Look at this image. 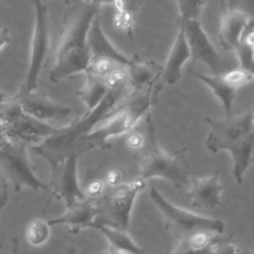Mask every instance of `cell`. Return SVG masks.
Wrapping results in <instances>:
<instances>
[{
	"label": "cell",
	"instance_id": "obj_1",
	"mask_svg": "<svg viewBox=\"0 0 254 254\" xmlns=\"http://www.w3.org/2000/svg\"><path fill=\"white\" fill-rule=\"evenodd\" d=\"M66 4L54 64L49 73L52 82L77 77L86 70L90 61L88 32L102 2L71 1Z\"/></svg>",
	"mask_w": 254,
	"mask_h": 254
},
{
	"label": "cell",
	"instance_id": "obj_2",
	"mask_svg": "<svg viewBox=\"0 0 254 254\" xmlns=\"http://www.w3.org/2000/svg\"><path fill=\"white\" fill-rule=\"evenodd\" d=\"M132 92L128 79L109 88L95 108L86 111L83 116L68 125L60 127L55 134L30 149L44 158L51 168L69 156H80L79 146L82 140Z\"/></svg>",
	"mask_w": 254,
	"mask_h": 254
},
{
	"label": "cell",
	"instance_id": "obj_3",
	"mask_svg": "<svg viewBox=\"0 0 254 254\" xmlns=\"http://www.w3.org/2000/svg\"><path fill=\"white\" fill-rule=\"evenodd\" d=\"M155 78L149 83L146 91H133L126 97L104 120L82 140L79 155L93 149L110 148V140L116 136L128 133L139 120L150 112L151 107L158 101L159 91L156 90Z\"/></svg>",
	"mask_w": 254,
	"mask_h": 254
},
{
	"label": "cell",
	"instance_id": "obj_4",
	"mask_svg": "<svg viewBox=\"0 0 254 254\" xmlns=\"http://www.w3.org/2000/svg\"><path fill=\"white\" fill-rule=\"evenodd\" d=\"M147 133L144 137L143 154L139 164L138 180L145 182L149 179L160 178L169 181L176 189L188 186L190 178L178 162L180 154L187 148H181L175 153H168L159 144L156 129L151 118V112L146 118Z\"/></svg>",
	"mask_w": 254,
	"mask_h": 254
},
{
	"label": "cell",
	"instance_id": "obj_5",
	"mask_svg": "<svg viewBox=\"0 0 254 254\" xmlns=\"http://www.w3.org/2000/svg\"><path fill=\"white\" fill-rule=\"evenodd\" d=\"M144 188L145 182L138 179L116 187H107L104 192L94 199L100 211L94 223L127 231L136 197Z\"/></svg>",
	"mask_w": 254,
	"mask_h": 254
},
{
	"label": "cell",
	"instance_id": "obj_6",
	"mask_svg": "<svg viewBox=\"0 0 254 254\" xmlns=\"http://www.w3.org/2000/svg\"><path fill=\"white\" fill-rule=\"evenodd\" d=\"M149 196L161 212L166 228L175 235L176 239L196 231H210L217 234H222L224 231L222 220L206 217L174 205L156 188H151Z\"/></svg>",
	"mask_w": 254,
	"mask_h": 254
},
{
	"label": "cell",
	"instance_id": "obj_7",
	"mask_svg": "<svg viewBox=\"0 0 254 254\" xmlns=\"http://www.w3.org/2000/svg\"><path fill=\"white\" fill-rule=\"evenodd\" d=\"M0 122L8 140L27 146L40 144L46 138L55 134L60 126L50 125L25 113L18 101L6 98L2 109Z\"/></svg>",
	"mask_w": 254,
	"mask_h": 254
},
{
	"label": "cell",
	"instance_id": "obj_8",
	"mask_svg": "<svg viewBox=\"0 0 254 254\" xmlns=\"http://www.w3.org/2000/svg\"><path fill=\"white\" fill-rule=\"evenodd\" d=\"M35 11V24L31 41L29 65L23 83L13 95L18 98L36 90L42 69L45 66L50 51V24L49 14L45 3L42 1L31 2Z\"/></svg>",
	"mask_w": 254,
	"mask_h": 254
},
{
	"label": "cell",
	"instance_id": "obj_9",
	"mask_svg": "<svg viewBox=\"0 0 254 254\" xmlns=\"http://www.w3.org/2000/svg\"><path fill=\"white\" fill-rule=\"evenodd\" d=\"M28 147L7 140L0 149V169L5 180L10 182L14 190L19 191L30 189L35 191H51L48 184L42 182L35 173V169L28 156Z\"/></svg>",
	"mask_w": 254,
	"mask_h": 254
},
{
	"label": "cell",
	"instance_id": "obj_10",
	"mask_svg": "<svg viewBox=\"0 0 254 254\" xmlns=\"http://www.w3.org/2000/svg\"><path fill=\"white\" fill-rule=\"evenodd\" d=\"M205 121L210 128L205 146L213 154L221 150L230 153L253 135V110H247L237 115L232 114L224 119L206 117Z\"/></svg>",
	"mask_w": 254,
	"mask_h": 254
},
{
	"label": "cell",
	"instance_id": "obj_11",
	"mask_svg": "<svg viewBox=\"0 0 254 254\" xmlns=\"http://www.w3.org/2000/svg\"><path fill=\"white\" fill-rule=\"evenodd\" d=\"M183 23L185 38L190 50V58L206 64L214 74H221L232 68L229 64L220 57L208 36L204 32L199 19L179 18Z\"/></svg>",
	"mask_w": 254,
	"mask_h": 254
},
{
	"label": "cell",
	"instance_id": "obj_12",
	"mask_svg": "<svg viewBox=\"0 0 254 254\" xmlns=\"http://www.w3.org/2000/svg\"><path fill=\"white\" fill-rule=\"evenodd\" d=\"M79 156L72 155L52 167V177L48 184L51 191L50 199L64 200L65 207L86 197L77 178V162Z\"/></svg>",
	"mask_w": 254,
	"mask_h": 254
},
{
	"label": "cell",
	"instance_id": "obj_13",
	"mask_svg": "<svg viewBox=\"0 0 254 254\" xmlns=\"http://www.w3.org/2000/svg\"><path fill=\"white\" fill-rule=\"evenodd\" d=\"M178 33L172 45L168 59L156 75L154 86L159 92L165 84L172 85L181 79L183 66L190 59V50L185 38L183 23L180 20H178Z\"/></svg>",
	"mask_w": 254,
	"mask_h": 254
},
{
	"label": "cell",
	"instance_id": "obj_14",
	"mask_svg": "<svg viewBox=\"0 0 254 254\" xmlns=\"http://www.w3.org/2000/svg\"><path fill=\"white\" fill-rule=\"evenodd\" d=\"M221 174L222 170L218 169L208 177L190 179L187 195L191 205L202 209H214L222 203Z\"/></svg>",
	"mask_w": 254,
	"mask_h": 254
},
{
	"label": "cell",
	"instance_id": "obj_15",
	"mask_svg": "<svg viewBox=\"0 0 254 254\" xmlns=\"http://www.w3.org/2000/svg\"><path fill=\"white\" fill-rule=\"evenodd\" d=\"M100 211L94 199L85 197L67 206L61 216L51 218L48 221L50 226L65 225L70 234H77L81 230L91 227L98 217Z\"/></svg>",
	"mask_w": 254,
	"mask_h": 254
},
{
	"label": "cell",
	"instance_id": "obj_16",
	"mask_svg": "<svg viewBox=\"0 0 254 254\" xmlns=\"http://www.w3.org/2000/svg\"><path fill=\"white\" fill-rule=\"evenodd\" d=\"M221 8L219 44L223 50L235 52L243 31L253 18L245 11L231 6L229 2H221Z\"/></svg>",
	"mask_w": 254,
	"mask_h": 254
},
{
	"label": "cell",
	"instance_id": "obj_17",
	"mask_svg": "<svg viewBox=\"0 0 254 254\" xmlns=\"http://www.w3.org/2000/svg\"><path fill=\"white\" fill-rule=\"evenodd\" d=\"M11 98L18 101L25 113L43 122L65 118L71 112L67 106L56 102L48 95L36 90L18 98L13 96Z\"/></svg>",
	"mask_w": 254,
	"mask_h": 254
},
{
	"label": "cell",
	"instance_id": "obj_18",
	"mask_svg": "<svg viewBox=\"0 0 254 254\" xmlns=\"http://www.w3.org/2000/svg\"><path fill=\"white\" fill-rule=\"evenodd\" d=\"M227 236L210 231H196L176 239L174 248L168 254H207L209 249Z\"/></svg>",
	"mask_w": 254,
	"mask_h": 254
},
{
	"label": "cell",
	"instance_id": "obj_19",
	"mask_svg": "<svg viewBox=\"0 0 254 254\" xmlns=\"http://www.w3.org/2000/svg\"><path fill=\"white\" fill-rule=\"evenodd\" d=\"M190 73L194 75L196 78H198L200 81H202L205 85H207L213 94L219 99L221 102L226 116H231L232 108H233V101L235 99L237 89L233 86L226 83L220 76V74H202L195 70H190Z\"/></svg>",
	"mask_w": 254,
	"mask_h": 254
},
{
	"label": "cell",
	"instance_id": "obj_20",
	"mask_svg": "<svg viewBox=\"0 0 254 254\" xmlns=\"http://www.w3.org/2000/svg\"><path fill=\"white\" fill-rule=\"evenodd\" d=\"M100 231L109 243V248L125 253V254H144L145 251L141 248L127 233V231L120 230L107 225L93 223L91 226Z\"/></svg>",
	"mask_w": 254,
	"mask_h": 254
},
{
	"label": "cell",
	"instance_id": "obj_21",
	"mask_svg": "<svg viewBox=\"0 0 254 254\" xmlns=\"http://www.w3.org/2000/svg\"><path fill=\"white\" fill-rule=\"evenodd\" d=\"M83 74L85 75V82L83 86L77 90L76 94L84 103L87 111H90L99 104L110 87L105 80L89 72L85 71Z\"/></svg>",
	"mask_w": 254,
	"mask_h": 254
},
{
	"label": "cell",
	"instance_id": "obj_22",
	"mask_svg": "<svg viewBox=\"0 0 254 254\" xmlns=\"http://www.w3.org/2000/svg\"><path fill=\"white\" fill-rule=\"evenodd\" d=\"M254 22L251 20L243 31L235 53L239 61V67L252 71L254 65Z\"/></svg>",
	"mask_w": 254,
	"mask_h": 254
},
{
	"label": "cell",
	"instance_id": "obj_23",
	"mask_svg": "<svg viewBox=\"0 0 254 254\" xmlns=\"http://www.w3.org/2000/svg\"><path fill=\"white\" fill-rule=\"evenodd\" d=\"M115 7L114 14V24L115 26L126 32L132 39L133 25L136 18V13L141 2H122L117 1L111 3Z\"/></svg>",
	"mask_w": 254,
	"mask_h": 254
},
{
	"label": "cell",
	"instance_id": "obj_24",
	"mask_svg": "<svg viewBox=\"0 0 254 254\" xmlns=\"http://www.w3.org/2000/svg\"><path fill=\"white\" fill-rule=\"evenodd\" d=\"M155 77V76H154ZM153 70L149 63L143 62L137 56L133 57V63L128 69V82L133 91H139L143 85L153 79Z\"/></svg>",
	"mask_w": 254,
	"mask_h": 254
},
{
	"label": "cell",
	"instance_id": "obj_25",
	"mask_svg": "<svg viewBox=\"0 0 254 254\" xmlns=\"http://www.w3.org/2000/svg\"><path fill=\"white\" fill-rule=\"evenodd\" d=\"M51 226L47 220L42 218L32 219L26 227V240L34 247L42 246L50 237Z\"/></svg>",
	"mask_w": 254,
	"mask_h": 254
},
{
	"label": "cell",
	"instance_id": "obj_26",
	"mask_svg": "<svg viewBox=\"0 0 254 254\" xmlns=\"http://www.w3.org/2000/svg\"><path fill=\"white\" fill-rule=\"evenodd\" d=\"M220 76L226 83L233 86L237 90L240 87L249 84L253 80V72L241 67L230 68L227 71L221 73Z\"/></svg>",
	"mask_w": 254,
	"mask_h": 254
},
{
	"label": "cell",
	"instance_id": "obj_27",
	"mask_svg": "<svg viewBox=\"0 0 254 254\" xmlns=\"http://www.w3.org/2000/svg\"><path fill=\"white\" fill-rule=\"evenodd\" d=\"M205 4V1H177L179 18L183 20L199 19V15Z\"/></svg>",
	"mask_w": 254,
	"mask_h": 254
},
{
	"label": "cell",
	"instance_id": "obj_28",
	"mask_svg": "<svg viewBox=\"0 0 254 254\" xmlns=\"http://www.w3.org/2000/svg\"><path fill=\"white\" fill-rule=\"evenodd\" d=\"M239 251V248L231 242V236H227L223 241L211 247L207 254H238Z\"/></svg>",
	"mask_w": 254,
	"mask_h": 254
},
{
	"label": "cell",
	"instance_id": "obj_29",
	"mask_svg": "<svg viewBox=\"0 0 254 254\" xmlns=\"http://www.w3.org/2000/svg\"><path fill=\"white\" fill-rule=\"evenodd\" d=\"M107 188V186L105 185L104 181L101 180H95L90 182L85 190H83L86 197L91 198V199H96L98 198L105 190V189Z\"/></svg>",
	"mask_w": 254,
	"mask_h": 254
},
{
	"label": "cell",
	"instance_id": "obj_30",
	"mask_svg": "<svg viewBox=\"0 0 254 254\" xmlns=\"http://www.w3.org/2000/svg\"><path fill=\"white\" fill-rule=\"evenodd\" d=\"M8 183L5 178L0 174V211L6 206L9 199Z\"/></svg>",
	"mask_w": 254,
	"mask_h": 254
},
{
	"label": "cell",
	"instance_id": "obj_31",
	"mask_svg": "<svg viewBox=\"0 0 254 254\" xmlns=\"http://www.w3.org/2000/svg\"><path fill=\"white\" fill-rule=\"evenodd\" d=\"M121 181H122L121 173L118 170L113 169L107 173L104 183L107 187H116L122 183Z\"/></svg>",
	"mask_w": 254,
	"mask_h": 254
},
{
	"label": "cell",
	"instance_id": "obj_32",
	"mask_svg": "<svg viewBox=\"0 0 254 254\" xmlns=\"http://www.w3.org/2000/svg\"><path fill=\"white\" fill-rule=\"evenodd\" d=\"M145 138L140 133H131L126 139L127 145L132 149H142Z\"/></svg>",
	"mask_w": 254,
	"mask_h": 254
},
{
	"label": "cell",
	"instance_id": "obj_33",
	"mask_svg": "<svg viewBox=\"0 0 254 254\" xmlns=\"http://www.w3.org/2000/svg\"><path fill=\"white\" fill-rule=\"evenodd\" d=\"M11 41V32L7 27L0 28V51Z\"/></svg>",
	"mask_w": 254,
	"mask_h": 254
},
{
	"label": "cell",
	"instance_id": "obj_34",
	"mask_svg": "<svg viewBox=\"0 0 254 254\" xmlns=\"http://www.w3.org/2000/svg\"><path fill=\"white\" fill-rule=\"evenodd\" d=\"M7 137L4 133V130H3V127H2V124L0 122V149L2 148V146L7 142Z\"/></svg>",
	"mask_w": 254,
	"mask_h": 254
},
{
	"label": "cell",
	"instance_id": "obj_35",
	"mask_svg": "<svg viewBox=\"0 0 254 254\" xmlns=\"http://www.w3.org/2000/svg\"><path fill=\"white\" fill-rule=\"evenodd\" d=\"M5 102H6V97H5V94L2 92V90L0 89V116H1V112H2V109L5 105Z\"/></svg>",
	"mask_w": 254,
	"mask_h": 254
},
{
	"label": "cell",
	"instance_id": "obj_36",
	"mask_svg": "<svg viewBox=\"0 0 254 254\" xmlns=\"http://www.w3.org/2000/svg\"><path fill=\"white\" fill-rule=\"evenodd\" d=\"M96 254H125V253H121V252H118V251H115L111 248H108L107 250H103V251H100Z\"/></svg>",
	"mask_w": 254,
	"mask_h": 254
},
{
	"label": "cell",
	"instance_id": "obj_37",
	"mask_svg": "<svg viewBox=\"0 0 254 254\" xmlns=\"http://www.w3.org/2000/svg\"><path fill=\"white\" fill-rule=\"evenodd\" d=\"M66 254H76V251H75V248L74 247H69L66 251Z\"/></svg>",
	"mask_w": 254,
	"mask_h": 254
},
{
	"label": "cell",
	"instance_id": "obj_38",
	"mask_svg": "<svg viewBox=\"0 0 254 254\" xmlns=\"http://www.w3.org/2000/svg\"><path fill=\"white\" fill-rule=\"evenodd\" d=\"M238 254H252L250 251H239Z\"/></svg>",
	"mask_w": 254,
	"mask_h": 254
},
{
	"label": "cell",
	"instance_id": "obj_39",
	"mask_svg": "<svg viewBox=\"0 0 254 254\" xmlns=\"http://www.w3.org/2000/svg\"><path fill=\"white\" fill-rule=\"evenodd\" d=\"M13 254H18V252H17V243H15V247H14V252H13Z\"/></svg>",
	"mask_w": 254,
	"mask_h": 254
}]
</instances>
